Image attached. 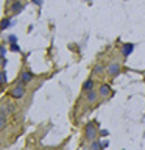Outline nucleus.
<instances>
[{"instance_id":"3","label":"nucleus","mask_w":145,"mask_h":150,"mask_svg":"<svg viewBox=\"0 0 145 150\" xmlns=\"http://www.w3.org/2000/svg\"><path fill=\"white\" fill-rule=\"evenodd\" d=\"M21 81H17V85H22L24 86L25 83H28V81H31L33 78H34V74H33V72H30V71H27V72H24V74H22V77H21Z\"/></svg>"},{"instance_id":"4","label":"nucleus","mask_w":145,"mask_h":150,"mask_svg":"<svg viewBox=\"0 0 145 150\" xmlns=\"http://www.w3.org/2000/svg\"><path fill=\"white\" fill-rule=\"evenodd\" d=\"M108 74H109L111 77H116V75H119L120 74V64H109L108 66Z\"/></svg>"},{"instance_id":"2","label":"nucleus","mask_w":145,"mask_h":150,"mask_svg":"<svg viewBox=\"0 0 145 150\" xmlns=\"http://www.w3.org/2000/svg\"><path fill=\"white\" fill-rule=\"evenodd\" d=\"M9 95H11V97H14V99H22L25 95V88L22 85H17L11 92H9Z\"/></svg>"},{"instance_id":"1","label":"nucleus","mask_w":145,"mask_h":150,"mask_svg":"<svg viewBox=\"0 0 145 150\" xmlns=\"http://www.w3.org/2000/svg\"><path fill=\"white\" fill-rule=\"evenodd\" d=\"M95 135H97V128H95V125L91 122V124L86 125V130H84V136H86L87 141H94V139H95Z\"/></svg>"},{"instance_id":"12","label":"nucleus","mask_w":145,"mask_h":150,"mask_svg":"<svg viewBox=\"0 0 145 150\" xmlns=\"http://www.w3.org/2000/svg\"><path fill=\"white\" fill-rule=\"evenodd\" d=\"M103 147H101V142L100 141H92L91 144V150H101Z\"/></svg>"},{"instance_id":"19","label":"nucleus","mask_w":145,"mask_h":150,"mask_svg":"<svg viewBox=\"0 0 145 150\" xmlns=\"http://www.w3.org/2000/svg\"><path fill=\"white\" fill-rule=\"evenodd\" d=\"M100 135H101V136H106V135H108V131H106V130H101Z\"/></svg>"},{"instance_id":"8","label":"nucleus","mask_w":145,"mask_h":150,"mask_svg":"<svg viewBox=\"0 0 145 150\" xmlns=\"http://www.w3.org/2000/svg\"><path fill=\"white\" fill-rule=\"evenodd\" d=\"M111 92V88H109V85H101V88H100V95H108Z\"/></svg>"},{"instance_id":"9","label":"nucleus","mask_w":145,"mask_h":150,"mask_svg":"<svg viewBox=\"0 0 145 150\" xmlns=\"http://www.w3.org/2000/svg\"><path fill=\"white\" fill-rule=\"evenodd\" d=\"M97 97H98V94L97 92H95V89H92L91 92H87V102H95V100H97Z\"/></svg>"},{"instance_id":"5","label":"nucleus","mask_w":145,"mask_h":150,"mask_svg":"<svg viewBox=\"0 0 145 150\" xmlns=\"http://www.w3.org/2000/svg\"><path fill=\"white\" fill-rule=\"evenodd\" d=\"M133 50H134V44H131V42L123 44V47H122V55L126 58V56H130L131 53H133Z\"/></svg>"},{"instance_id":"14","label":"nucleus","mask_w":145,"mask_h":150,"mask_svg":"<svg viewBox=\"0 0 145 150\" xmlns=\"http://www.w3.org/2000/svg\"><path fill=\"white\" fill-rule=\"evenodd\" d=\"M5 53H6V49L3 47V45H0V59L5 58Z\"/></svg>"},{"instance_id":"6","label":"nucleus","mask_w":145,"mask_h":150,"mask_svg":"<svg viewBox=\"0 0 145 150\" xmlns=\"http://www.w3.org/2000/svg\"><path fill=\"white\" fill-rule=\"evenodd\" d=\"M92 89H94V80H92V78H87L86 81L83 83V92H86V94H87V92L92 91Z\"/></svg>"},{"instance_id":"10","label":"nucleus","mask_w":145,"mask_h":150,"mask_svg":"<svg viewBox=\"0 0 145 150\" xmlns=\"http://www.w3.org/2000/svg\"><path fill=\"white\" fill-rule=\"evenodd\" d=\"M9 25H11V19H8V17L2 19V22H0V30H5V28H8Z\"/></svg>"},{"instance_id":"18","label":"nucleus","mask_w":145,"mask_h":150,"mask_svg":"<svg viewBox=\"0 0 145 150\" xmlns=\"http://www.w3.org/2000/svg\"><path fill=\"white\" fill-rule=\"evenodd\" d=\"M108 145H109V142H108V141H103V142H101V147H103V149H106Z\"/></svg>"},{"instance_id":"15","label":"nucleus","mask_w":145,"mask_h":150,"mask_svg":"<svg viewBox=\"0 0 145 150\" xmlns=\"http://www.w3.org/2000/svg\"><path fill=\"white\" fill-rule=\"evenodd\" d=\"M94 72L95 74H100V72H103V67H101V66H97V67L94 69Z\"/></svg>"},{"instance_id":"13","label":"nucleus","mask_w":145,"mask_h":150,"mask_svg":"<svg viewBox=\"0 0 145 150\" xmlns=\"http://www.w3.org/2000/svg\"><path fill=\"white\" fill-rule=\"evenodd\" d=\"M8 83V78H6V72L0 71V85H6Z\"/></svg>"},{"instance_id":"7","label":"nucleus","mask_w":145,"mask_h":150,"mask_svg":"<svg viewBox=\"0 0 145 150\" xmlns=\"http://www.w3.org/2000/svg\"><path fill=\"white\" fill-rule=\"evenodd\" d=\"M22 9H24V5H22L21 2H14L13 3V6H11L13 13H19V11H22Z\"/></svg>"},{"instance_id":"16","label":"nucleus","mask_w":145,"mask_h":150,"mask_svg":"<svg viewBox=\"0 0 145 150\" xmlns=\"http://www.w3.org/2000/svg\"><path fill=\"white\" fill-rule=\"evenodd\" d=\"M8 39H9V44H16V36L14 35H11Z\"/></svg>"},{"instance_id":"17","label":"nucleus","mask_w":145,"mask_h":150,"mask_svg":"<svg viewBox=\"0 0 145 150\" xmlns=\"http://www.w3.org/2000/svg\"><path fill=\"white\" fill-rule=\"evenodd\" d=\"M11 50L13 52H19V45L17 44H11Z\"/></svg>"},{"instance_id":"20","label":"nucleus","mask_w":145,"mask_h":150,"mask_svg":"<svg viewBox=\"0 0 145 150\" xmlns=\"http://www.w3.org/2000/svg\"><path fill=\"white\" fill-rule=\"evenodd\" d=\"M14 2H19V0H14Z\"/></svg>"},{"instance_id":"11","label":"nucleus","mask_w":145,"mask_h":150,"mask_svg":"<svg viewBox=\"0 0 145 150\" xmlns=\"http://www.w3.org/2000/svg\"><path fill=\"white\" fill-rule=\"evenodd\" d=\"M5 122H6V116H5V109H0V130L5 127Z\"/></svg>"}]
</instances>
